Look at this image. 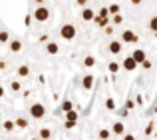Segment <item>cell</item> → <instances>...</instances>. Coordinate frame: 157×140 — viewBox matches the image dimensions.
I'll use <instances>...</instances> for the list:
<instances>
[{
    "instance_id": "obj_1",
    "label": "cell",
    "mask_w": 157,
    "mask_h": 140,
    "mask_svg": "<svg viewBox=\"0 0 157 140\" xmlns=\"http://www.w3.org/2000/svg\"><path fill=\"white\" fill-rule=\"evenodd\" d=\"M60 36L64 40H74L76 38V26H74V24H64V26L60 28Z\"/></svg>"
},
{
    "instance_id": "obj_2",
    "label": "cell",
    "mask_w": 157,
    "mask_h": 140,
    "mask_svg": "<svg viewBox=\"0 0 157 140\" xmlns=\"http://www.w3.org/2000/svg\"><path fill=\"white\" fill-rule=\"evenodd\" d=\"M34 18L38 20V22H46V20L50 18V10H48L46 6H38L34 10Z\"/></svg>"
},
{
    "instance_id": "obj_3",
    "label": "cell",
    "mask_w": 157,
    "mask_h": 140,
    "mask_svg": "<svg viewBox=\"0 0 157 140\" xmlns=\"http://www.w3.org/2000/svg\"><path fill=\"white\" fill-rule=\"evenodd\" d=\"M76 122H78V112L76 110H68V112H66V128H74V126H76Z\"/></svg>"
},
{
    "instance_id": "obj_4",
    "label": "cell",
    "mask_w": 157,
    "mask_h": 140,
    "mask_svg": "<svg viewBox=\"0 0 157 140\" xmlns=\"http://www.w3.org/2000/svg\"><path fill=\"white\" fill-rule=\"evenodd\" d=\"M30 114H32V118H44V114H46V108H44L42 104H32L30 106Z\"/></svg>"
},
{
    "instance_id": "obj_5",
    "label": "cell",
    "mask_w": 157,
    "mask_h": 140,
    "mask_svg": "<svg viewBox=\"0 0 157 140\" xmlns=\"http://www.w3.org/2000/svg\"><path fill=\"white\" fill-rule=\"evenodd\" d=\"M121 42H123V44H133V42H137V36H135V32H131V30H123V34H121Z\"/></svg>"
},
{
    "instance_id": "obj_6",
    "label": "cell",
    "mask_w": 157,
    "mask_h": 140,
    "mask_svg": "<svg viewBox=\"0 0 157 140\" xmlns=\"http://www.w3.org/2000/svg\"><path fill=\"white\" fill-rule=\"evenodd\" d=\"M135 68H137V62H135L133 56H127V58H123V70H127V72H133Z\"/></svg>"
},
{
    "instance_id": "obj_7",
    "label": "cell",
    "mask_w": 157,
    "mask_h": 140,
    "mask_svg": "<svg viewBox=\"0 0 157 140\" xmlns=\"http://www.w3.org/2000/svg\"><path fill=\"white\" fill-rule=\"evenodd\" d=\"M94 82H96L94 74H86V76H84V80H82V86H84V90H92Z\"/></svg>"
},
{
    "instance_id": "obj_8",
    "label": "cell",
    "mask_w": 157,
    "mask_h": 140,
    "mask_svg": "<svg viewBox=\"0 0 157 140\" xmlns=\"http://www.w3.org/2000/svg\"><path fill=\"white\" fill-rule=\"evenodd\" d=\"M123 48V42H119V40H111L109 42V52L111 54H119Z\"/></svg>"
},
{
    "instance_id": "obj_9",
    "label": "cell",
    "mask_w": 157,
    "mask_h": 140,
    "mask_svg": "<svg viewBox=\"0 0 157 140\" xmlns=\"http://www.w3.org/2000/svg\"><path fill=\"white\" fill-rule=\"evenodd\" d=\"M46 52H48V54H58V52H60V44H58V42H48L46 44Z\"/></svg>"
},
{
    "instance_id": "obj_10",
    "label": "cell",
    "mask_w": 157,
    "mask_h": 140,
    "mask_svg": "<svg viewBox=\"0 0 157 140\" xmlns=\"http://www.w3.org/2000/svg\"><path fill=\"white\" fill-rule=\"evenodd\" d=\"M94 16H96V14H94V10H92V8H82V18H84L86 20V22H90V20H94Z\"/></svg>"
},
{
    "instance_id": "obj_11",
    "label": "cell",
    "mask_w": 157,
    "mask_h": 140,
    "mask_svg": "<svg viewBox=\"0 0 157 140\" xmlns=\"http://www.w3.org/2000/svg\"><path fill=\"white\" fill-rule=\"evenodd\" d=\"M131 56H133V58H135V62H137V64H141L143 60L147 58V56H145V50H141V48H139V50H135V52H133V54H131Z\"/></svg>"
},
{
    "instance_id": "obj_12",
    "label": "cell",
    "mask_w": 157,
    "mask_h": 140,
    "mask_svg": "<svg viewBox=\"0 0 157 140\" xmlns=\"http://www.w3.org/2000/svg\"><path fill=\"white\" fill-rule=\"evenodd\" d=\"M111 132H113V134H119V136H123V132H125V126H123V122H115L113 128H111Z\"/></svg>"
},
{
    "instance_id": "obj_13",
    "label": "cell",
    "mask_w": 157,
    "mask_h": 140,
    "mask_svg": "<svg viewBox=\"0 0 157 140\" xmlns=\"http://www.w3.org/2000/svg\"><path fill=\"white\" fill-rule=\"evenodd\" d=\"M10 50L12 52H20L22 50V42H20V40H12L10 42Z\"/></svg>"
},
{
    "instance_id": "obj_14",
    "label": "cell",
    "mask_w": 157,
    "mask_h": 140,
    "mask_svg": "<svg viewBox=\"0 0 157 140\" xmlns=\"http://www.w3.org/2000/svg\"><path fill=\"white\" fill-rule=\"evenodd\" d=\"M28 74H30V68L26 66V64H22V66H18V76H22V78H26Z\"/></svg>"
},
{
    "instance_id": "obj_15",
    "label": "cell",
    "mask_w": 157,
    "mask_h": 140,
    "mask_svg": "<svg viewBox=\"0 0 157 140\" xmlns=\"http://www.w3.org/2000/svg\"><path fill=\"white\" fill-rule=\"evenodd\" d=\"M84 66H88V68H94V66H96V58H92V56H86V60H84Z\"/></svg>"
},
{
    "instance_id": "obj_16",
    "label": "cell",
    "mask_w": 157,
    "mask_h": 140,
    "mask_svg": "<svg viewBox=\"0 0 157 140\" xmlns=\"http://www.w3.org/2000/svg\"><path fill=\"white\" fill-rule=\"evenodd\" d=\"M72 108H74L72 100H64L62 102V110H64V112H68V110H72Z\"/></svg>"
},
{
    "instance_id": "obj_17",
    "label": "cell",
    "mask_w": 157,
    "mask_h": 140,
    "mask_svg": "<svg viewBox=\"0 0 157 140\" xmlns=\"http://www.w3.org/2000/svg\"><path fill=\"white\" fill-rule=\"evenodd\" d=\"M14 128H16V124L12 120H6V122H4V130H6V132H12Z\"/></svg>"
},
{
    "instance_id": "obj_18",
    "label": "cell",
    "mask_w": 157,
    "mask_h": 140,
    "mask_svg": "<svg viewBox=\"0 0 157 140\" xmlns=\"http://www.w3.org/2000/svg\"><path fill=\"white\" fill-rule=\"evenodd\" d=\"M98 136H100V138H109V136H111V130H107V128H101L100 132H98Z\"/></svg>"
},
{
    "instance_id": "obj_19",
    "label": "cell",
    "mask_w": 157,
    "mask_h": 140,
    "mask_svg": "<svg viewBox=\"0 0 157 140\" xmlns=\"http://www.w3.org/2000/svg\"><path fill=\"white\" fill-rule=\"evenodd\" d=\"M14 124L18 126V128H26V126H28V120H26V118H18Z\"/></svg>"
},
{
    "instance_id": "obj_20",
    "label": "cell",
    "mask_w": 157,
    "mask_h": 140,
    "mask_svg": "<svg viewBox=\"0 0 157 140\" xmlns=\"http://www.w3.org/2000/svg\"><path fill=\"white\" fill-rule=\"evenodd\" d=\"M107 10H109V14H117V12H119V4H109Z\"/></svg>"
},
{
    "instance_id": "obj_21",
    "label": "cell",
    "mask_w": 157,
    "mask_h": 140,
    "mask_svg": "<svg viewBox=\"0 0 157 140\" xmlns=\"http://www.w3.org/2000/svg\"><path fill=\"white\" fill-rule=\"evenodd\" d=\"M105 106H107V110H115V100H113V98H107Z\"/></svg>"
},
{
    "instance_id": "obj_22",
    "label": "cell",
    "mask_w": 157,
    "mask_h": 140,
    "mask_svg": "<svg viewBox=\"0 0 157 140\" xmlns=\"http://www.w3.org/2000/svg\"><path fill=\"white\" fill-rule=\"evenodd\" d=\"M107 68H109L111 74H115V72L119 70V64H117V62H109V66H107Z\"/></svg>"
},
{
    "instance_id": "obj_23",
    "label": "cell",
    "mask_w": 157,
    "mask_h": 140,
    "mask_svg": "<svg viewBox=\"0 0 157 140\" xmlns=\"http://www.w3.org/2000/svg\"><path fill=\"white\" fill-rule=\"evenodd\" d=\"M149 28H151L153 32H157V16H153V18L149 20Z\"/></svg>"
},
{
    "instance_id": "obj_24",
    "label": "cell",
    "mask_w": 157,
    "mask_h": 140,
    "mask_svg": "<svg viewBox=\"0 0 157 140\" xmlns=\"http://www.w3.org/2000/svg\"><path fill=\"white\" fill-rule=\"evenodd\" d=\"M50 136H52V132L48 128H42V130H40V138H50Z\"/></svg>"
},
{
    "instance_id": "obj_25",
    "label": "cell",
    "mask_w": 157,
    "mask_h": 140,
    "mask_svg": "<svg viewBox=\"0 0 157 140\" xmlns=\"http://www.w3.org/2000/svg\"><path fill=\"white\" fill-rule=\"evenodd\" d=\"M8 40H10L8 32H6V30H2V32H0V42H8Z\"/></svg>"
},
{
    "instance_id": "obj_26",
    "label": "cell",
    "mask_w": 157,
    "mask_h": 140,
    "mask_svg": "<svg viewBox=\"0 0 157 140\" xmlns=\"http://www.w3.org/2000/svg\"><path fill=\"white\" fill-rule=\"evenodd\" d=\"M111 16H113V24H121L123 22V18H121V14H119V12H117V14H111Z\"/></svg>"
},
{
    "instance_id": "obj_27",
    "label": "cell",
    "mask_w": 157,
    "mask_h": 140,
    "mask_svg": "<svg viewBox=\"0 0 157 140\" xmlns=\"http://www.w3.org/2000/svg\"><path fill=\"white\" fill-rule=\"evenodd\" d=\"M100 16H104V18H109V10H107V8H101V10H100Z\"/></svg>"
},
{
    "instance_id": "obj_28",
    "label": "cell",
    "mask_w": 157,
    "mask_h": 140,
    "mask_svg": "<svg viewBox=\"0 0 157 140\" xmlns=\"http://www.w3.org/2000/svg\"><path fill=\"white\" fill-rule=\"evenodd\" d=\"M125 108H127V110L135 108V102H133V100H127V102H125Z\"/></svg>"
},
{
    "instance_id": "obj_29",
    "label": "cell",
    "mask_w": 157,
    "mask_h": 140,
    "mask_svg": "<svg viewBox=\"0 0 157 140\" xmlns=\"http://www.w3.org/2000/svg\"><path fill=\"white\" fill-rule=\"evenodd\" d=\"M10 90H14V92H16V90H20V82H12V84H10Z\"/></svg>"
},
{
    "instance_id": "obj_30",
    "label": "cell",
    "mask_w": 157,
    "mask_h": 140,
    "mask_svg": "<svg viewBox=\"0 0 157 140\" xmlns=\"http://www.w3.org/2000/svg\"><path fill=\"white\" fill-rule=\"evenodd\" d=\"M135 102H137V106H143V96H141V94L135 96Z\"/></svg>"
},
{
    "instance_id": "obj_31",
    "label": "cell",
    "mask_w": 157,
    "mask_h": 140,
    "mask_svg": "<svg viewBox=\"0 0 157 140\" xmlns=\"http://www.w3.org/2000/svg\"><path fill=\"white\" fill-rule=\"evenodd\" d=\"M24 24H26V26H30V24H32V16H30V14H26V18H24Z\"/></svg>"
},
{
    "instance_id": "obj_32",
    "label": "cell",
    "mask_w": 157,
    "mask_h": 140,
    "mask_svg": "<svg viewBox=\"0 0 157 140\" xmlns=\"http://www.w3.org/2000/svg\"><path fill=\"white\" fill-rule=\"evenodd\" d=\"M141 64H143V68H151V62H149V60H147V58H145V60H143V62H141Z\"/></svg>"
},
{
    "instance_id": "obj_33",
    "label": "cell",
    "mask_w": 157,
    "mask_h": 140,
    "mask_svg": "<svg viewBox=\"0 0 157 140\" xmlns=\"http://www.w3.org/2000/svg\"><path fill=\"white\" fill-rule=\"evenodd\" d=\"M86 2H88V0H76L78 6H86Z\"/></svg>"
},
{
    "instance_id": "obj_34",
    "label": "cell",
    "mask_w": 157,
    "mask_h": 140,
    "mask_svg": "<svg viewBox=\"0 0 157 140\" xmlns=\"http://www.w3.org/2000/svg\"><path fill=\"white\" fill-rule=\"evenodd\" d=\"M143 0H131V4H135V6H137V4H141Z\"/></svg>"
},
{
    "instance_id": "obj_35",
    "label": "cell",
    "mask_w": 157,
    "mask_h": 140,
    "mask_svg": "<svg viewBox=\"0 0 157 140\" xmlns=\"http://www.w3.org/2000/svg\"><path fill=\"white\" fill-rule=\"evenodd\" d=\"M4 96V88H2V86H0V98H2Z\"/></svg>"
},
{
    "instance_id": "obj_36",
    "label": "cell",
    "mask_w": 157,
    "mask_h": 140,
    "mask_svg": "<svg viewBox=\"0 0 157 140\" xmlns=\"http://www.w3.org/2000/svg\"><path fill=\"white\" fill-rule=\"evenodd\" d=\"M32 2H36V4H42V2H44V0H32Z\"/></svg>"
}]
</instances>
